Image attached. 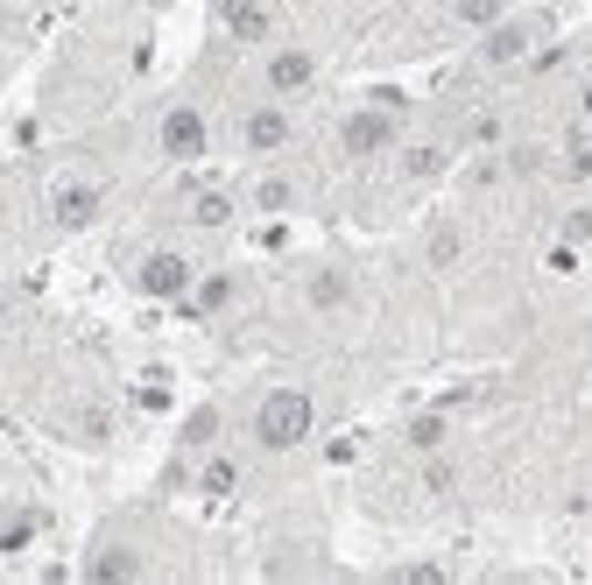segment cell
Masks as SVG:
<instances>
[{
	"instance_id": "cell-10",
	"label": "cell",
	"mask_w": 592,
	"mask_h": 585,
	"mask_svg": "<svg viewBox=\"0 0 592 585\" xmlns=\"http://www.w3.org/2000/svg\"><path fill=\"white\" fill-rule=\"evenodd\" d=\"M190 219H198V226H226V219H233V198H226V191H205V198L190 205Z\"/></svg>"
},
{
	"instance_id": "cell-3",
	"label": "cell",
	"mask_w": 592,
	"mask_h": 585,
	"mask_svg": "<svg viewBox=\"0 0 592 585\" xmlns=\"http://www.w3.org/2000/svg\"><path fill=\"white\" fill-rule=\"evenodd\" d=\"M163 155H177V163L205 155V113H198V106H169V121H163Z\"/></svg>"
},
{
	"instance_id": "cell-1",
	"label": "cell",
	"mask_w": 592,
	"mask_h": 585,
	"mask_svg": "<svg viewBox=\"0 0 592 585\" xmlns=\"http://www.w3.org/2000/svg\"><path fill=\"white\" fill-rule=\"evenodd\" d=\"M311 417H318V402L303 396V388H276V396H261V409H255V438L269 444V452H290V444L311 438Z\"/></svg>"
},
{
	"instance_id": "cell-15",
	"label": "cell",
	"mask_w": 592,
	"mask_h": 585,
	"mask_svg": "<svg viewBox=\"0 0 592 585\" xmlns=\"http://www.w3.org/2000/svg\"><path fill=\"white\" fill-rule=\"evenodd\" d=\"M430 261L445 268V261H458V226H437V240H430Z\"/></svg>"
},
{
	"instance_id": "cell-5",
	"label": "cell",
	"mask_w": 592,
	"mask_h": 585,
	"mask_svg": "<svg viewBox=\"0 0 592 585\" xmlns=\"http://www.w3.org/2000/svg\"><path fill=\"white\" fill-rule=\"evenodd\" d=\"M339 142H346V155H381L395 142V121H388V113H353Z\"/></svg>"
},
{
	"instance_id": "cell-8",
	"label": "cell",
	"mask_w": 592,
	"mask_h": 585,
	"mask_svg": "<svg viewBox=\"0 0 592 585\" xmlns=\"http://www.w3.org/2000/svg\"><path fill=\"white\" fill-rule=\"evenodd\" d=\"M92 212H100V191H92V184H71L64 198H56V226H85Z\"/></svg>"
},
{
	"instance_id": "cell-2",
	"label": "cell",
	"mask_w": 592,
	"mask_h": 585,
	"mask_svg": "<svg viewBox=\"0 0 592 585\" xmlns=\"http://www.w3.org/2000/svg\"><path fill=\"white\" fill-rule=\"evenodd\" d=\"M318 85V57L311 50H276L269 57V92L276 100H297V92H311Z\"/></svg>"
},
{
	"instance_id": "cell-9",
	"label": "cell",
	"mask_w": 592,
	"mask_h": 585,
	"mask_svg": "<svg viewBox=\"0 0 592 585\" xmlns=\"http://www.w3.org/2000/svg\"><path fill=\"white\" fill-rule=\"evenodd\" d=\"M311 304H318V310H339V304H346V276H339V268L311 276Z\"/></svg>"
},
{
	"instance_id": "cell-11",
	"label": "cell",
	"mask_w": 592,
	"mask_h": 585,
	"mask_svg": "<svg viewBox=\"0 0 592 585\" xmlns=\"http://www.w3.org/2000/svg\"><path fill=\"white\" fill-rule=\"evenodd\" d=\"M522 43H529L522 22H515V29H494V35H487V64H501V57H522Z\"/></svg>"
},
{
	"instance_id": "cell-16",
	"label": "cell",
	"mask_w": 592,
	"mask_h": 585,
	"mask_svg": "<svg viewBox=\"0 0 592 585\" xmlns=\"http://www.w3.org/2000/svg\"><path fill=\"white\" fill-rule=\"evenodd\" d=\"M205 486L226 494V486H233V459H212V465H205Z\"/></svg>"
},
{
	"instance_id": "cell-17",
	"label": "cell",
	"mask_w": 592,
	"mask_h": 585,
	"mask_svg": "<svg viewBox=\"0 0 592 585\" xmlns=\"http://www.w3.org/2000/svg\"><path fill=\"white\" fill-rule=\"evenodd\" d=\"M564 240H592V212H571V219H564Z\"/></svg>"
},
{
	"instance_id": "cell-13",
	"label": "cell",
	"mask_w": 592,
	"mask_h": 585,
	"mask_svg": "<svg viewBox=\"0 0 592 585\" xmlns=\"http://www.w3.org/2000/svg\"><path fill=\"white\" fill-rule=\"evenodd\" d=\"M255 205H261V212H282V205H290V184H282V177H261V184H255Z\"/></svg>"
},
{
	"instance_id": "cell-14",
	"label": "cell",
	"mask_w": 592,
	"mask_h": 585,
	"mask_svg": "<svg viewBox=\"0 0 592 585\" xmlns=\"http://www.w3.org/2000/svg\"><path fill=\"white\" fill-rule=\"evenodd\" d=\"M226 297H233V276H212V283H198V310H226Z\"/></svg>"
},
{
	"instance_id": "cell-6",
	"label": "cell",
	"mask_w": 592,
	"mask_h": 585,
	"mask_svg": "<svg viewBox=\"0 0 592 585\" xmlns=\"http://www.w3.org/2000/svg\"><path fill=\"white\" fill-rule=\"evenodd\" d=\"M135 283L148 289V297H177V289H190V268H184V255H148Z\"/></svg>"
},
{
	"instance_id": "cell-7",
	"label": "cell",
	"mask_w": 592,
	"mask_h": 585,
	"mask_svg": "<svg viewBox=\"0 0 592 585\" xmlns=\"http://www.w3.org/2000/svg\"><path fill=\"white\" fill-rule=\"evenodd\" d=\"M219 14H226V29H233L240 43H261V35H269V8H261V0H219Z\"/></svg>"
},
{
	"instance_id": "cell-12",
	"label": "cell",
	"mask_w": 592,
	"mask_h": 585,
	"mask_svg": "<svg viewBox=\"0 0 592 585\" xmlns=\"http://www.w3.org/2000/svg\"><path fill=\"white\" fill-rule=\"evenodd\" d=\"M219 438V409H198V417L184 423V444H212Z\"/></svg>"
},
{
	"instance_id": "cell-4",
	"label": "cell",
	"mask_w": 592,
	"mask_h": 585,
	"mask_svg": "<svg viewBox=\"0 0 592 585\" xmlns=\"http://www.w3.org/2000/svg\"><path fill=\"white\" fill-rule=\"evenodd\" d=\"M240 142L255 148V155H276L282 142H290V113H282V106H255L240 121Z\"/></svg>"
}]
</instances>
